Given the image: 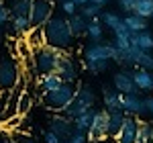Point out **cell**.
<instances>
[{
	"mask_svg": "<svg viewBox=\"0 0 153 143\" xmlns=\"http://www.w3.org/2000/svg\"><path fill=\"white\" fill-rule=\"evenodd\" d=\"M71 2H74V4H76L78 8H82V6H86V4H88L90 0H71Z\"/></svg>",
	"mask_w": 153,
	"mask_h": 143,
	"instance_id": "cell-41",
	"label": "cell"
},
{
	"mask_svg": "<svg viewBox=\"0 0 153 143\" xmlns=\"http://www.w3.org/2000/svg\"><path fill=\"white\" fill-rule=\"evenodd\" d=\"M59 2H63V0H59Z\"/></svg>",
	"mask_w": 153,
	"mask_h": 143,
	"instance_id": "cell-44",
	"label": "cell"
},
{
	"mask_svg": "<svg viewBox=\"0 0 153 143\" xmlns=\"http://www.w3.org/2000/svg\"><path fill=\"white\" fill-rule=\"evenodd\" d=\"M65 143H88V137H86V133H80V131H74L65 139Z\"/></svg>",
	"mask_w": 153,
	"mask_h": 143,
	"instance_id": "cell-33",
	"label": "cell"
},
{
	"mask_svg": "<svg viewBox=\"0 0 153 143\" xmlns=\"http://www.w3.org/2000/svg\"><path fill=\"white\" fill-rule=\"evenodd\" d=\"M43 29H45L47 45L59 49V51H68L76 41V37L71 35L70 25H68V16H63V14H53L51 21Z\"/></svg>",
	"mask_w": 153,
	"mask_h": 143,
	"instance_id": "cell-1",
	"label": "cell"
},
{
	"mask_svg": "<svg viewBox=\"0 0 153 143\" xmlns=\"http://www.w3.org/2000/svg\"><path fill=\"white\" fill-rule=\"evenodd\" d=\"M98 143H114V139H106V141H98Z\"/></svg>",
	"mask_w": 153,
	"mask_h": 143,
	"instance_id": "cell-42",
	"label": "cell"
},
{
	"mask_svg": "<svg viewBox=\"0 0 153 143\" xmlns=\"http://www.w3.org/2000/svg\"><path fill=\"white\" fill-rule=\"evenodd\" d=\"M65 51H59V49L51 47V45H43L33 51V68H35L37 76H45L51 72L57 70V63L61 60Z\"/></svg>",
	"mask_w": 153,
	"mask_h": 143,
	"instance_id": "cell-2",
	"label": "cell"
},
{
	"mask_svg": "<svg viewBox=\"0 0 153 143\" xmlns=\"http://www.w3.org/2000/svg\"><path fill=\"white\" fill-rule=\"evenodd\" d=\"M117 49L112 43H88L84 47V63H96V61H112Z\"/></svg>",
	"mask_w": 153,
	"mask_h": 143,
	"instance_id": "cell-6",
	"label": "cell"
},
{
	"mask_svg": "<svg viewBox=\"0 0 153 143\" xmlns=\"http://www.w3.org/2000/svg\"><path fill=\"white\" fill-rule=\"evenodd\" d=\"M21 80H23V72H21L19 60L10 55L0 57V92L14 90Z\"/></svg>",
	"mask_w": 153,
	"mask_h": 143,
	"instance_id": "cell-3",
	"label": "cell"
},
{
	"mask_svg": "<svg viewBox=\"0 0 153 143\" xmlns=\"http://www.w3.org/2000/svg\"><path fill=\"white\" fill-rule=\"evenodd\" d=\"M96 107V94L94 90L90 88V86H78V92H76V96H74V100L70 102V107L65 108V117L68 119H78L80 115H84V112H88V110H94Z\"/></svg>",
	"mask_w": 153,
	"mask_h": 143,
	"instance_id": "cell-4",
	"label": "cell"
},
{
	"mask_svg": "<svg viewBox=\"0 0 153 143\" xmlns=\"http://www.w3.org/2000/svg\"><path fill=\"white\" fill-rule=\"evenodd\" d=\"M55 72L63 78V82L76 84V80H78V68H76V63H74V60H71V55H68V53L61 55V60H59L57 70Z\"/></svg>",
	"mask_w": 153,
	"mask_h": 143,
	"instance_id": "cell-12",
	"label": "cell"
},
{
	"mask_svg": "<svg viewBox=\"0 0 153 143\" xmlns=\"http://www.w3.org/2000/svg\"><path fill=\"white\" fill-rule=\"evenodd\" d=\"M90 2H92V4H96V6H100V8H102V6H106V4H108L110 0H90Z\"/></svg>",
	"mask_w": 153,
	"mask_h": 143,
	"instance_id": "cell-40",
	"label": "cell"
},
{
	"mask_svg": "<svg viewBox=\"0 0 153 143\" xmlns=\"http://www.w3.org/2000/svg\"><path fill=\"white\" fill-rule=\"evenodd\" d=\"M6 23H10V10L4 4H0V27L6 25Z\"/></svg>",
	"mask_w": 153,
	"mask_h": 143,
	"instance_id": "cell-36",
	"label": "cell"
},
{
	"mask_svg": "<svg viewBox=\"0 0 153 143\" xmlns=\"http://www.w3.org/2000/svg\"><path fill=\"white\" fill-rule=\"evenodd\" d=\"M137 143H153V123H145V121H139Z\"/></svg>",
	"mask_w": 153,
	"mask_h": 143,
	"instance_id": "cell-28",
	"label": "cell"
},
{
	"mask_svg": "<svg viewBox=\"0 0 153 143\" xmlns=\"http://www.w3.org/2000/svg\"><path fill=\"white\" fill-rule=\"evenodd\" d=\"M118 8L125 10L127 14L135 12V0H118Z\"/></svg>",
	"mask_w": 153,
	"mask_h": 143,
	"instance_id": "cell-34",
	"label": "cell"
},
{
	"mask_svg": "<svg viewBox=\"0 0 153 143\" xmlns=\"http://www.w3.org/2000/svg\"><path fill=\"white\" fill-rule=\"evenodd\" d=\"M33 29V25L29 21V16H12L10 19V31L14 35H27Z\"/></svg>",
	"mask_w": 153,
	"mask_h": 143,
	"instance_id": "cell-24",
	"label": "cell"
},
{
	"mask_svg": "<svg viewBox=\"0 0 153 143\" xmlns=\"http://www.w3.org/2000/svg\"><path fill=\"white\" fill-rule=\"evenodd\" d=\"M125 119H127L125 110H108V139H117Z\"/></svg>",
	"mask_w": 153,
	"mask_h": 143,
	"instance_id": "cell-15",
	"label": "cell"
},
{
	"mask_svg": "<svg viewBox=\"0 0 153 143\" xmlns=\"http://www.w3.org/2000/svg\"><path fill=\"white\" fill-rule=\"evenodd\" d=\"M108 66H110V61H96V63H84V68L88 72H92V74H102V72L108 70Z\"/></svg>",
	"mask_w": 153,
	"mask_h": 143,
	"instance_id": "cell-31",
	"label": "cell"
},
{
	"mask_svg": "<svg viewBox=\"0 0 153 143\" xmlns=\"http://www.w3.org/2000/svg\"><path fill=\"white\" fill-rule=\"evenodd\" d=\"M86 37L90 39V43H100V41L104 39V25L100 23V19H92V21H88Z\"/></svg>",
	"mask_w": 153,
	"mask_h": 143,
	"instance_id": "cell-19",
	"label": "cell"
},
{
	"mask_svg": "<svg viewBox=\"0 0 153 143\" xmlns=\"http://www.w3.org/2000/svg\"><path fill=\"white\" fill-rule=\"evenodd\" d=\"M6 107H8V92H0V121L4 119Z\"/></svg>",
	"mask_w": 153,
	"mask_h": 143,
	"instance_id": "cell-35",
	"label": "cell"
},
{
	"mask_svg": "<svg viewBox=\"0 0 153 143\" xmlns=\"http://www.w3.org/2000/svg\"><path fill=\"white\" fill-rule=\"evenodd\" d=\"M49 131H53L57 137H61V141L65 143V139H68L71 133H74V121L68 119L65 115H63V117H61V115H57V117H53V119H51Z\"/></svg>",
	"mask_w": 153,
	"mask_h": 143,
	"instance_id": "cell-13",
	"label": "cell"
},
{
	"mask_svg": "<svg viewBox=\"0 0 153 143\" xmlns=\"http://www.w3.org/2000/svg\"><path fill=\"white\" fill-rule=\"evenodd\" d=\"M135 14L143 16L145 21L153 19V0H135Z\"/></svg>",
	"mask_w": 153,
	"mask_h": 143,
	"instance_id": "cell-26",
	"label": "cell"
},
{
	"mask_svg": "<svg viewBox=\"0 0 153 143\" xmlns=\"http://www.w3.org/2000/svg\"><path fill=\"white\" fill-rule=\"evenodd\" d=\"M31 108H33V96L25 90L23 94H21V98H19V107H16V110H19V117H25V115H27Z\"/></svg>",
	"mask_w": 153,
	"mask_h": 143,
	"instance_id": "cell-29",
	"label": "cell"
},
{
	"mask_svg": "<svg viewBox=\"0 0 153 143\" xmlns=\"http://www.w3.org/2000/svg\"><path fill=\"white\" fill-rule=\"evenodd\" d=\"M120 96L123 94H120L118 90L104 86V88H102V100H104L106 110H123V108H120Z\"/></svg>",
	"mask_w": 153,
	"mask_h": 143,
	"instance_id": "cell-18",
	"label": "cell"
},
{
	"mask_svg": "<svg viewBox=\"0 0 153 143\" xmlns=\"http://www.w3.org/2000/svg\"><path fill=\"white\" fill-rule=\"evenodd\" d=\"M76 92H78L76 84L63 82L57 90L43 94V104H45L49 110H55V112H65V108L70 107V102L74 100Z\"/></svg>",
	"mask_w": 153,
	"mask_h": 143,
	"instance_id": "cell-5",
	"label": "cell"
},
{
	"mask_svg": "<svg viewBox=\"0 0 153 143\" xmlns=\"http://www.w3.org/2000/svg\"><path fill=\"white\" fill-rule=\"evenodd\" d=\"M112 84H114V90H118L120 94H139V88L135 86V80H133V72L129 70L117 72Z\"/></svg>",
	"mask_w": 153,
	"mask_h": 143,
	"instance_id": "cell-9",
	"label": "cell"
},
{
	"mask_svg": "<svg viewBox=\"0 0 153 143\" xmlns=\"http://www.w3.org/2000/svg\"><path fill=\"white\" fill-rule=\"evenodd\" d=\"M145 107H147V112L153 115V98H145Z\"/></svg>",
	"mask_w": 153,
	"mask_h": 143,
	"instance_id": "cell-39",
	"label": "cell"
},
{
	"mask_svg": "<svg viewBox=\"0 0 153 143\" xmlns=\"http://www.w3.org/2000/svg\"><path fill=\"white\" fill-rule=\"evenodd\" d=\"M120 108L131 115V117H137V115H145L147 107H145V98H141L139 94H123L120 96Z\"/></svg>",
	"mask_w": 153,
	"mask_h": 143,
	"instance_id": "cell-11",
	"label": "cell"
},
{
	"mask_svg": "<svg viewBox=\"0 0 153 143\" xmlns=\"http://www.w3.org/2000/svg\"><path fill=\"white\" fill-rule=\"evenodd\" d=\"M25 39H27V43L31 45L33 51L39 49V47H43V45H47V41H45V29H43V27H33V29L25 35Z\"/></svg>",
	"mask_w": 153,
	"mask_h": 143,
	"instance_id": "cell-21",
	"label": "cell"
},
{
	"mask_svg": "<svg viewBox=\"0 0 153 143\" xmlns=\"http://www.w3.org/2000/svg\"><path fill=\"white\" fill-rule=\"evenodd\" d=\"M31 6H33V0H12L10 12L12 16H29Z\"/></svg>",
	"mask_w": 153,
	"mask_h": 143,
	"instance_id": "cell-27",
	"label": "cell"
},
{
	"mask_svg": "<svg viewBox=\"0 0 153 143\" xmlns=\"http://www.w3.org/2000/svg\"><path fill=\"white\" fill-rule=\"evenodd\" d=\"M0 143H6V141H0Z\"/></svg>",
	"mask_w": 153,
	"mask_h": 143,
	"instance_id": "cell-43",
	"label": "cell"
},
{
	"mask_svg": "<svg viewBox=\"0 0 153 143\" xmlns=\"http://www.w3.org/2000/svg\"><path fill=\"white\" fill-rule=\"evenodd\" d=\"M14 143H37V141L27 133H14Z\"/></svg>",
	"mask_w": 153,
	"mask_h": 143,
	"instance_id": "cell-37",
	"label": "cell"
},
{
	"mask_svg": "<svg viewBox=\"0 0 153 143\" xmlns=\"http://www.w3.org/2000/svg\"><path fill=\"white\" fill-rule=\"evenodd\" d=\"M137 133H139V119L127 115V119L120 127V133L117 135L114 143H137Z\"/></svg>",
	"mask_w": 153,
	"mask_h": 143,
	"instance_id": "cell-10",
	"label": "cell"
},
{
	"mask_svg": "<svg viewBox=\"0 0 153 143\" xmlns=\"http://www.w3.org/2000/svg\"><path fill=\"white\" fill-rule=\"evenodd\" d=\"M68 25H70V29H71V35L76 37V39H80V37L86 35L88 19L82 16V14L78 12V14H74V16H68Z\"/></svg>",
	"mask_w": 153,
	"mask_h": 143,
	"instance_id": "cell-20",
	"label": "cell"
},
{
	"mask_svg": "<svg viewBox=\"0 0 153 143\" xmlns=\"http://www.w3.org/2000/svg\"><path fill=\"white\" fill-rule=\"evenodd\" d=\"M131 45L141 51H153V33L147 29V31H141V33H133L131 35Z\"/></svg>",
	"mask_w": 153,
	"mask_h": 143,
	"instance_id": "cell-17",
	"label": "cell"
},
{
	"mask_svg": "<svg viewBox=\"0 0 153 143\" xmlns=\"http://www.w3.org/2000/svg\"><path fill=\"white\" fill-rule=\"evenodd\" d=\"M102 12H104V10H102L100 6L92 4V2H88L86 6H82V8H80V14H82V16H86L88 21H92V19H100V14H102Z\"/></svg>",
	"mask_w": 153,
	"mask_h": 143,
	"instance_id": "cell-30",
	"label": "cell"
},
{
	"mask_svg": "<svg viewBox=\"0 0 153 143\" xmlns=\"http://www.w3.org/2000/svg\"><path fill=\"white\" fill-rule=\"evenodd\" d=\"M55 14V6L51 0H33V6L29 12V21L33 27H45Z\"/></svg>",
	"mask_w": 153,
	"mask_h": 143,
	"instance_id": "cell-7",
	"label": "cell"
},
{
	"mask_svg": "<svg viewBox=\"0 0 153 143\" xmlns=\"http://www.w3.org/2000/svg\"><path fill=\"white\" fill-rule=\"evenodd\" d=\"M43 141H45V143H63V141H61V137H57L53 131H45V135H43Z\"/></svg>",
	"mask_w": 153,
	"mask_h": 143,
	"instance_id": "cell-38",
	"label": "cell"
},
{
	"mask_svg": "<svg viewBox=\"0 0 153 143\" xmlns=\"http://www.w3.org/2000/svg\"><path fill=\"white\" fill-rule=\"evenodd\" d=\"M61 84H63V78L59 76L57 72H51V74H45V76H39V80H37V86H39V90H41L43 94L57 90Z\"/></svg>",
	"mask_w": 153,
	"mask_h": 143,
	"instance_id": "cell-14",
	"label": "cell"
},
{
	"mask_svg": "<svg viewBox=\"0 0 153 143\" xmlns=\"http://www.w3.org/2000/svg\"><path fill=\"white\" fill-rule=\"evenodd\" d=\"M123 21H125V27L129 29L131 33H141V31H147V21L139 16V14H135V12H131L127 16H123Z\"/></svg>",
	"mask_w": 153,
	"mask_h": 143,
	"instance_id": "cell-22",
	"label": "cell"
},
{
	"mask_svg": "<svg viewBox=\"0 0 153 143\" xmlns=\"http://www.w3.org/2000/svg\"><path fill=\"white\" fill-rule=\"evenodd\" d=\"M88 143H98V141H106L108 139V110H96L92 125L86 133Z\"/></svg>",
	"mask_w": 153,
	"mask_h": 143,
	"instance_id": "cell-8",
	"label": "cell"
},
{
	"mask_svg": "<svg viewBox=\"0 0 153 143\" xmlns=\"http://www.w3.org/2000/svg\"><path fill=\"white\" fill-rule=\"evenodd\" d=\"M100 23L104 25L106 29H110V31L114 33V31H118V29L125 25V21H123V16H120V14H117V12L104 10L102 14H100Z\"/></svg>",
	"mask_w": 153,
	"mask_h": 143,
	"instance_id": "cell-23",
	"label": "cell"
},
{
	"mask_svg": "<svg viewBox=\"0 0 153 143\" xmlns=\"http://www.w3.org/2000/svg\"><path fill=\"white\" fill-rule=\"evenodd\" d=\"M94 112H96V110H88V112L80 115L78 119H74V131L88 133L90 125H92V119H94Z\"/></svg>",
	"mask_w": 153,
	"mask_h": 143,
	"instance_id": "cell-25",
	"label": "cell"
},
{
	"mask_svg": "<svg viewBox=\"0 0 153 143\" xmlns=\"http://www.w3.org/2000/svg\"><path fill=\"white\" fill-rule=\"evenodd\" d=\"M133 80H135V86L139 88V92H151L153 90V72L137 68L133 72Z\"/></svg>",
	"mask_w": 153,
	"mask_h": 143,
	"instance_id": "cell-16",
	"label": "cell"
},
{
	"mask_svg": "<svg viewBox=\"0 0 153 143\" xmlns=\"http://www.w3.org/2000/svg\"><path fill=\"white\" fill-rule=\"evenodd\" d=\"M61 12H63V16H74V14H78V6L71 0H63L61 2Z\"/></svg>",
	"mask_w": 153,
	"mask_h": 143,
	"instance_id": "cell-32",
	"label": "cell"
}]
</instances>
